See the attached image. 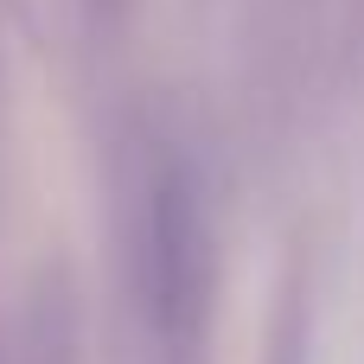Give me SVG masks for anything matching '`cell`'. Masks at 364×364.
Masks as SVG:
<instances>
[{
  "label": "cell",
  "instance_id": "cell-1",
  "mask_svg": "<svg viewBox=\"0 0 364 364\" xmlns=\"http://www.w3.org/2000/svg\"><path fill=\"white\" fill-rule=\"evenodd\" d=\"M134 282H141V333L154 364H192L205 320V211L179 173L154 179Z\"/></svg>",
  "mask_w": 364,
  "mask_h": 364
}]
</instances>
